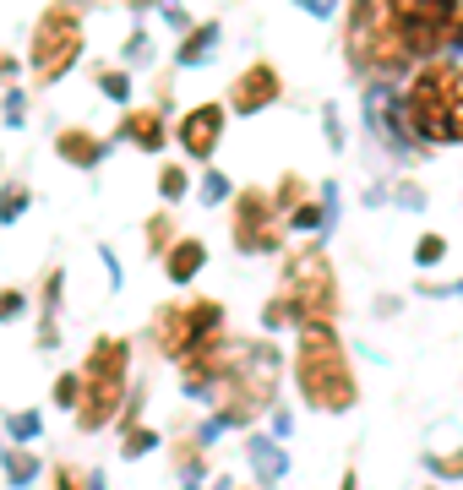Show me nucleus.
I'll use <instances>...</instances> for the list:
<instances>
[{
	"label": "nucleus",
	"instance_id": "obj_9",
	"mask_svg": "<svg viewBox=\"0 0 463 490\" xmlns=\"http://www.w3.org/2000/svg\"><path fill=\"white\" fill-rule=\"evenodd\" d=\"M273 196L267 191H246L235 202V245L240 251H278V218H273Z\"/></svg>",
	"mask_w": 463,
	"mask_h": 490
},
{
	"label": "nucleus",
	"instance_id": "obj_31",
	"mask_svg": "<svg viewBox=\"0 0 463 490\" xmlns=\"http://www.w3.org/2000/svg\"><path fill=\"white\" fill-rule=\"evenodd\" d=\"M180 469H186V475H196V469H202V464H196V442H186V447H180Z\"/></svg>",
	"mask_w": 463,
	"mask_h": 490
},
{
	"label": "nucleus",
	"instance_id": "obj_34",
	"mask_svg": "<svg viewBox=\"0 0 463 490\" xmlns=\"http://www.w3.org/2000/svg\"><path fill=\"white\" fill-rule=\"evenodd\" d=\"M306 11H317V16H333V0H300Z\"/></svg>",
	"mask_w": 463,
	"mask_h": 490
},
{
	"label": "nucleus",
	"instance_id": "obj_8",
	"mask_svg": "<svg viewBox=\"0 0 463 490\" xmlns=\"http://www.w3.org/2000/svg\"><path fill=\"white\" fill-rule=\"evenodd\" d=\"M76 49H82V11L71 0H55L38 16V27H33V76L38 82L65 76V65L76 60Z\"/></svg>",
	"mask_w": 463,
	"mask_h": 490
},
{
	"label": "nucleus",
	"instance_id": "obj_30",
	"mask_svg": "<svg viewBox=\"0 0 463 490\" xmlns=\"http://www.w3.org/2000/svg\"><path fill=\"white\" fill-rule=\"evenodd\" d=\"M262 322H267V327H284V322H289V300H273V305H267V316H262Z\"/></svg>",
	"mask_w": 463,
	"mask_h": 490
},
{
	"label": "nucleus",
	"instance_id": "obj_6",
	"mask_svg": "<svg viewBox=\"0 0 463 490\" xmlns=\"http://www.w3.org/2000/svg\"><path fill=\"white\" fill-rule=\"evenodd\" d=\"M284 300H289L295 322H333L338 316V278H333L327 251L311 245L284 267Z\"/></svg>",
	"mask_w": 463,
	"mask_h": 490
},
{
	"label": "nucleus",
	"instance_id": "obj_36",
	"mask_svg": "<svg viewBox=\"0 0 463 490\" xmlns=\"http://www.w3.org/2000/svg\"><path fill=\"white\" fill-rule=\"evenodd\" d=\"M5 76H11V55H0V82H5Z\"/></svg>",
	"mask_w": 463,
	"mask_h": 490
},
{
	"label": "nucleus",
	"instance_id": "obj_13",
	"mask_svg": "<svg viewBox=\"0 0 463 490\" xmlns=\"http://www.w3.org/2000/svg\"><path fill=\"white\" fill-rule=\"evenodd\" d=\"M55 147H60V158H65V164H76V169H93V164H98V153H104V142H98V136H87V131H60V136H55Z\"/></svg>",
	"mask_w": 463,
	"mask_h": 490
},
{
	"label": "nucleus",
	"instance_id": "obj_35",
	"mask_svg": "<svg viewBox=\"0 0 463 490\" xmlns=\"http://www.w3.org/2000/svg\"><path fill=\"white\" fill-rule=\"evenodd\" d=\"M55 485H60V490H76V475H65V469H60V480H55Z\"/></svg>",
	"mask_w": 463,
	"mask_h": 490
},
{
	"label": "nucleus",
	"instance_id": "obj_23",
	"mask_svg": "<svg viewBox=\"0 0 463 490\" xmlns=\"http://www.w3.org/2000/svg\"><path fill=\"white\" fill-rule=\"evenodd\" d=\"M431 469L442 480H463V453H448V458H431Z\"/></svg>",
	"mask_w": 463,
	"mask_h": 490
},
{
	"label": "nucleus",
	"instance_id": "obj_12",
	"mask_svg": "<svg viewBox=\"0 0 463 490\" xmlns=\"http://www.w3.org/2000/svg\"><path fill=\"white\" fill-rule=\"evenodd\" d=\"M218 136H224V109H218V104H196V109L186 115V125H180V142H186L191 158H213Z\"/></svg>",
	"mask_w": 463,
	"mask_h": 490
},
{
	"label": "nucleus",
	"instance_id": "obj_33",
	"mask_svg": "<svg viewBox=\"0 0 463 490\" xmlns=\"http://www.w3.org/2000/svg\"><path fill=\"white\" fill-rule=\"evenodd\" d=\"M5 120H11V125L22 120V93H11V98H5Z\"/></svg>",
	"mask_w": 463,
	"mask_h": 490
},
{
	"label": "nucleus",
	"instance_id": "obj_4",
	"mask_svg": "<svg viewBox=\"0 0 463 490\" xmlns=\"http://www.w3.org/2000/svg\"><path fill=\"white\" fill-rule=\"evenodd\" d=\"M453 11H458V0H388V27H382L377 65H398V60L426 55L442 38H453L448 33Z\"/></svg>",
	"mask_w": 463,
	"mask_h": 490
},
{
	"label": "nucleus",
	"instance_id": "obj_15",
	"mask_svg": "<svg viewBox=\"0 0 463 490\" xmlns=\"http://www.w3.org/2000/svg\"><path fill=\"white\" fill-rule=\"evenodd\" d=\"M251 469H257L262 485H278V480H284V453H278L267 436H251Z\"/></svg>",
	"mask_w": 463,
	"mask_h": 490
},
{
	"label": "nucleus",
	"instance_id": "obj_16",
	"mask_svg": "<svg viewBox=\"0 0 463 490\" xmlns=\"http://www.w3.org/2000/svg\"><path fill=\"white\" fill-rule=\"evenodd\" d=\"M126 136H131L136 147H147V153H153V147H164V120H158L153 109H136V115L126 120Z\"/></svg>",
	"mask_w": 463,
	"mask_h": 490
},
{
	"label": "nucleus",
	"instance_id": "obj_21",
	"mask_svg": "<svg viewBox=\"0 0 463 490\" xmlns=\"http://www.w3.org/2000/svg\"><path fill=\"white\" fill-rule=\"evenodd\" d=\"M55 404H60V409H76V404H82V376H76V371L55 382Z\"/></svg>",
	"mask_w": 463,
	"mask_h": 490
},
{
	"label": "nucleus",
	"instance_id": "obj_29",
	"mask_svg": "<svg viewBox=\"0 0 463 490\" xmlns=\"http://www.w3.org/2000/svg\"><path fill=\"white\" fill-rule=\"evenodd\" d=\"M289 218H295V229H317L322 224V207H295Z\"/></svg>",
	"mask_w": 463,
	"mask_h": 490
},
{
	"label": "nucleus",
	"instance_id": "obj_28",
	"mask_svg": "<svg viewBox=\"0 0 463 490\" xmlns=\"http://www.w3.org/2000/svg\"><path fill=\"white\" fill-rule=\"evenodd\" d=\"M147 447H158V436H153V431H131V436H126V458H142Z\"/></svg>",
	"mask_w": 463,
	"mask_h": 490
},
{
	"label": "nucleus",
	"instance_id": "obj_32",
	"mask_svg": "<svg viewBox=\"0 0 463 490\" xmlns=\"http://www.w3.org/2000/svg\"><path fill=\"white\" fill-rule=\"evenodd\" d=\"M16 311H22V295H11V289H5V295H0V322H5V316H16Z\"/></svg>",
	"mask_w": 463,
	"mask_h": 490
},
{
	"label": "nucleus",
	"instance_id": "obj_1",
	"mask_svg": "<svg viewBox=\"0 0 463 490\" xmlns=\"http://www.w3.org/2000/svg\"><path fill=\"white\" fill-rule=\"evenodd\" d=\"M295 376H300V393H306L311 409H322V415L355 409V376H349V355H344L333 322H306Z\"/></svg>",
	"mask_w": 463,
	"mask_h": 490
},
{
	"label": "nucleus",
	"instance_id": "obj_24",
	"mask_svg": "<svg viewBox=\"0 0 463 490\" xmlns=\"http://www.w3.org/2000/svg\"><path fill=\"white\" fill-rule=\"evenodd\" d=\"M98 87H104L109 98H126V93H131V82H126V71H104V76H98Z\"/></svg>",
	"mask_w": 463,
	"mask_h": 490
},
{
	"label": "nucleus",
	"instance_id": "obj_3",
	"mask_svg": "<svg viewBox=\"0 0 463 490\" xmlns=\"http://www.w3.org/2000/svg\"><path fill=\"white\" fill-rule=\"evenodd\" d=\"M409 131L426 142H463V71L458 65H426L409 82Z\"/></svg>",
	"mask_w": 463,
	"mask_h": 490
},
{
	"label": "nucleus",
	"instance_id": "obj_17",
	"mask_svg": "<svg viewBox=\"0 0 463 490\" xmlns=\"http://www.w3.org/2000/svg\"><path fill=\"white\" fill-rule=\"evenodd\" d=\"M213 44H218V27L207 22V27H196V33H191V38L180 44V60H186V65H196V60H202V55H207Z\"/></svg>",
	"mask_w": 463,
	"mask_h": 490
},
{
	"label": "nucleus",
	"instance_id": "obj_14",
	"mask_svg": "<svg viewBox=\"0 0 463 490\" xmlns=\"http://www.w3.org/2000/svg\"><path fill=\"white\" fill-rule=\"evenodd\" d=\"M202 262H207V245H196V240H180V245L169 251V278H175V284H191V278L202 273Z\"/></svg>",
	"mask_w": 463,
	"mask_h": 490
},
{
	"label": "nucleus",
	"instance_id": "obj_22",
	"mask_svg": "<svg viewBox=\"0 0 463 490\" xmlns=\"http://www.w3.org/2000/svg\"><path fill=\"white\" fill-rule=\"evenodd\" d=\"M27 207V191L22 185H5V196H0V218H16Z\"/></svg>",
	"mask_w": 463,
	"mask_h": 490
},
{
	"label": "nucleus",
	"instance_id": "obj_20",
	"mask_svg": "<svg viewBox=\"0 0 463 490\" xmlns=\"http://www.w3.org/2000/svg\"><path fill=\"white\" fill-rule=\"evenodd\" d=\"M38 425H44V420H38V415H33V409H16V415H11V420H5V431H11V436H16V442H33V436H38Z\"/></svg>",
	"mask_w": 463,
	"mask_h": 490
},
{
	"label": "nucleus",
	"instance_id": "obj_5",
	"mask_svg": "<svg viewBox=\"0 0 463 490\" xmlns=\"http://www.w3.org/2000/svg\"><path fill=\"white\" fill-rule=\"evenodd\" d=\"M126 365H131V344L126 338H98L82 360V404H76V420L82 431H98L115 420L120 398H126Z\"/></svg>",
	"mask_w": 463,
	"mask_h": 490
},
{
	"label": "nucleus",
	"instance_id": "obj_26",
	"mask_svg": "<svg viewBox=\"0 0 463 490\" xmlns=\"http://www.w3.org/2000/svg\"><path fill=\"white\" fill-rule=\"evenodd\" d=\"M202 196H207V202H218V196H229V180H224L218 169H207V175H202Z\"/></svg>",
	"mask_w": 463,
	"mask_h": 490
},
{
	"label": "nucleus",
	"instance_id": "obj_7",
	"mask_svg": "<svg viewBox=\"0 0 463 490\" xmlns=\"http://www.w3.org/2000/svg\"><path fill=\"white\" fill-rule=\"evenodd\" d=\"M224 344V311L213 300H191V305H169L158 316V349L169 360H196L207 349Z\"/></svg>",
	"mask_w": 463,
	"mask_h": 490
},
{
	"label": "nucleus",
	"instance_id": "obj_38",
	"mask_svg": "<svg viewBox=\"0 0 463 490\" xmlns=\"http://www.w3.org/2000/svg\"><path fill=\"white\" fill-rule=\"evenodd\" d=\"M453 289H458V295H463V284H453Z\"/></svg>",
	"mask_w": 463,
	"mask_h": 490
},
{
	"label": "nucleus",
	"instance_id": "obj_19",
	"mask_svg": "<svg viewBox=\"0 0 463 490\" xmlns=\"http://www.w3.org/2000/svg\"><path fill=\"white\" fill-rule=\"evenodd\" d=\"M442 256H448V240H442V235H426V240H415V262H420V267H437Z\"/></svg>",
	"mask_w": 463,
	"mask_h": 490
},
{
	"label": "nucleus",
	"instance_id": "obj_25",
	"mask_svg": "<svg viewBox=\"0 0 463 490\" xmlns=\"http://www.w3.org/2000/svg\"><path fill=\"white\" fill-rule=\"evenodd\" d=\"M158 191H164V196H169V202H175V196H180V191H186V175H180V169H175V164H169V169H164V175H158Z\"/></svg>",
	"mask_w": 463,
	"mask_h": 490
},
{
	"label": "nucleus",
	"instance_id": "obj_2",
	"mask_svg": "<svg viewBox=\"0 0 463 490\" xmlns=\"http://www.w3.org/2000/svg\"><path fill=\"white\" fill-rule=\"evenodd\" d=\"M218 420L224 425H246L257 420V409L273 404L278 393V349L273 344H246V349H229V376L218 382Z\"/></svg>",
	"mask_w": 463,
	"mask_h": 490
},
{
	"label": "nucleus",
	"instance_id": "obj_10",
	"mask_svg": "<svg viewBox=\"0 0 463 490\" xmlns=\"http://www.w3.org/2000/svg\"><path fill=\"white\" fill-rule=\"evenodd\" d=\"M382 27H388V0H355L349 5V33H344V49L360 71L377 65V49H382Z\"/></svg>",
	"mask_w": 463,
	"mask_h": 490
},
{
	"label": "nucleus",
	"instance_id": "obj_18",
	"mask_svg": "<svg viewBox=\"0 0 463 490\" xmlns=\"http://www.w3.org/2000/svg\"><path fill=\"white\" fill-rule=\"evenodd\" d=\"M33 469H38V464H33V453H22V447H11V453H5V480H11V485H27V480H33Z\"/></svg>",
	"mask_w": 463,
	"mask_h": 490
},
{
	"label": "nucleus",
	"instance_id": "obj_39",
	"mask_svg": "<svg viewBox=\"0 0 463 490\" xmlns=\"http://www.w3.org/2000/svg\"><path fill=\"white\" fill-rule=\"evenodd\" d=\"M186 490H202V485H186Z\"/></svg>",
	"mask_w": 463,
	"mask_h": 490
},
{
	"label": "nucleus",
	"instance_id": "obj_11",
	"mask_svg": "<svg viewBox=\"0 0 463 490\" xmlns=\"http://www.w3.org/2000/svg\"><path fill=\"white\" fill-rule=\"evenodd\" d=\"M273 98H278V71H273V65H251V71H240L235 87H229V104H235L240 115H257V109H267Z\"/></svg>",
	"mask_w": 463,
	"mask_h": 490
},
{
	"label": "nucleus",
	"instance_id": "obj_27",
	"mask_svg": "<svg viewBox=\"0 0 463 490\" xmlns=\"http://www.w3.org/2000/svg\"><path fill=\"white\" fill-rule=\"evenodd\" d=\"M147 240H153V251H158V256H164V251H175V245H169V218H153V224H147Z\"/></svg>",
	"mask_w": 463,
	"mask_h": 490
},
{
	"label": "nucleus",
	"instance_id": "obj_37",
	"mask_svg": "<svg viewBox=\"0 0 463 490\" xmlns=\"http://www.w3.org/2000/svg\"><path fill=\"white\" fill-rule=\"evenodd\" d=\"M338 490H355V475H344V485H338Z\"/></svg>",
	"mask_w": 463,
	"mask_h": 490
}]
</instances>
